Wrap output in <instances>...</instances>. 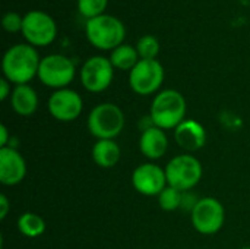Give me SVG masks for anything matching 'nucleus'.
Segmentation results:
<instances>
[{"label":"nucleus","instance_id":"15","mask_svg":"<svg viewBox=\"0 0 250 249\" xmlns=\"http://www.w3.org/2000/svg\"><path fill=\"white\" fill-rule=\"evenodd\" d=\"M139 148L141 153L149 160L161 158L168 148V138L164 129L157 128L154 125L145 128L139 138Z\"/></svg>","mask_w":250,"mask_h":249},{"label":"nucleus","instance_id":"10","mask_svg":"<svg viewBox=\"0 0 250 249\" xmlns=\"http://www.w3.org/2000/svg\"><path fill=\"white\" fill-rule=\"evenodd\" d=\"M82 87L89 92H103L105 91L114 76V68L110 59L104 56H92L81 68L79 72Z\"/></svg>","mask_w":250,"mask_h":249},{"label":"nucleus","instance_id":"25","mask_svg":"<svg viewBox=\"0 0 250 249\" xmlns=\"http://www.w3.org/2000/svg\"><path fill=\"white\" fill-rule=\"evenodd\" d=\"M12 91H13L12 84L3 76V78L0 79V100H1V101H6L7 98H10Z\"/></svg>","mask_w":250,"mask_h":249},{"label":"nucleus","instance_id":"16","mask_svg":"<svg viewBox=\"0 0 250 249\" xmlns=\"http://www.w3.org/2000/svg\"><path fill=\"white\" fill-rule=\"evenodd\" d=\"M10 106L16 114L31 116L38 109V94L28 84L15 85L10 95Z\"/></svg>","mask_w":250,"mask_h":249},{"label":"nucleus","instance_id":"9","mask_svg":"<svg viewBox=\"0 0 250 249\" xmlns=\"http://www.w3.org/2000/svg\"><path fill=\"white\" fill-rule=\"evenodd\" d=\"M190 219L195 230L201 235H215L224 226L226 210L217 198L205 197L198 201Z\"/></svg>","mask_w":250,"mask_h":249},{"label":"nucleus","instance_id":"19","mask_svg":"<svg viewBox=\"0 0 250 249\" xmlns=\"http://www.w3.org/2000/svg\"><path fill=\"white\" fill-rule=\"evenodd\" d=\"M18 230L26 238H38L45 232V222L35 213H23L18 219Z\"/></svg>","mask_w":250,"mask_h":249},{"label":"nucleus","instance_id":"6","mask_svg":"<svg viewBox=\"0 0 250 249\" xmlns=\"http://www.w3.org/2000/svg\"><path fill=\"white\" fill-rule=\"evenodd\" d=\"M21 34L25 41L35 48L47 47L57 37V23L51 15L42 10H29L23 15Z\"/></svg>","mask_w":250,"mask_h":249},{"label":"nucleus","instance_id":"27","mask_svg":"<svg viewBox=\"0 0 250 249\" xmlns=\"http://www.w3.org/2000/svg\"><path fill=\"white\" fill-rule=\"evenodd\" d=\"M9 131L6 128V125H0V148L3 147H9Z\"/></svg>","mask_w":250,"mask_h":249},{"label":"nucleus","instance_id":"5","mask_svg":"<svg viewBox=\"0 0 250 249\" xmlns=\"http://www.w3.org/2000/svg\"><path fill=\"white\" fill-rule=\"evenodd\" d=\"M167 183L180 192H188L195 188L202 179V164L190 154H180L173 157L166 166Z\"/></svg>","mask_w":250,"mask_h":249},{"label":"nucleus","instance_id":"21","mask_svg":"<svg viewBox=\"0 0 250 249\" xmlns=\"http://www.w3.org/2000/svg\"><path fill=\"white\" fill-rule=\"evenodd\" d=\"M182 197H183V192H180L179 189L166 186V189H163V192L158 195L160 208L164 211L179 210L182 207Z\"/></svg>","mask_w":250,"mask_h":249},{"label":"nucleus","instance_id":"7","mask_svg":"<svg viewBox=\"0 0 250 249\" xmlns=\"http://www.w3.org/2000/svg\"><path fill=\"white\" fill-rule=\"evenodd\" d=\"M76 68L75 63L63 54H48L41 59L37 78L42 85L62 90L75 79Z\"/></svg>","mask_w":250,"mask_h":249},{"label":"nucleus","instance_id":"11","mask_svg":"<svg viewBox=\"0 0 250 249\" xmlns=\"http://www.w3.org/2000/svg\"><path fill=\"white\" fill-rule=\"evenodd\" d=\"M83 109L82 97L70 88L56 90L48 98V112L59 122L76 120Z\"/></svg>","mask_w":250,"mask_h":249},{"label":"nucleus","instance_id":"23","mask_svg":"<svg viewBox=\"0 0 250 249\" xmlns=\"http://www.w3.org/2000/svg\"><path fill=\"white\" fill-rule=\"evenodd\" d=\"M22 23H23V16L19 15L18 12H7L1 18V25L4 31L7 32H21L22 31Z\"/></svg>","mask_w":250,"mask_h":249},{"label":"nucleus","instance_id":"4","mask_svg":"<svg viewBox=\"0 0 250 249\" xmlns=\"http://www.w3.org/2000/svg\"><path fill=\"white\" fill-rule=\"evenodd\" d=\"M86 125L97 139H114L125 128V113L114 103H101L89 112Z\"/></svg>","mask_w":250,"mask_h":249},{"label":"nucleus","instance_id":"20","mask_svg":"<svg viewBox=\"0 0 250 249\" xmlns=\"http://www.w3.org/2000/svg\"><path fill=\"white\" fill-rule=\"evenodd\" d=\"M135 47L138 50L139 57L145 59V60L157 59V56L160 53V41L154 35H144V37H141Z\"/></svg>","mask_w":250,"mask_h":249},{"label":"nucleus","instance_id":"26","mask_svg":"<svg viewBox=\"0 0 250 249\" xmlns=\"http://www.w3.org/2000/svg\"><path fill=\"white\" fill-rule=\"evenodd\" d=\"M9 208H10V203L7 200V197L4 194L0 195V220H4L7 213H9Z\"/></svg>","mask_w":250,"mask_h":249},{"label":"nucleus","instance_id":"24","mask_svg":"<svg viewBox=\"0 0 250 249\" xmlns=\"http://www.w3.org/2000/svg\"><path fill=\"white\" fill-rule=\"evenodd\" d=\"M201 198H196L193 194H190L189 191L188 192H183V197H182V210H188L189 213H192L193 211V208L196 207V204H198V201H199Z\"/></svg>","mask_w":250,"mask_h":249},{"label":"nucleus","instance_id":"2","mask_svg":"<svg viewBox=\"0 0 250 249\" xmlns=\"http://www.w3.org/2000/svg\"><path fill=\"white\" fill-rule=\"evenodd\" d=\"M85 35L92 47L103 51H113L123 44L126 26L117 16L104 13L86 21Z\"/></svg>","mask_w":250,"mask_h":249},{"label":"nucleus","instance_id":"18","mask_svg":"<svg viewBox=\"0 0 250 249\" xmlns=\"http://www.w3.org/2000/svg\"><path fill=\"white\" fill-rule=\"evenodd\" d=\"M110 62L113 65L114 69H119V70H132L138 62L141 60L139 54H138V50L136 47L133 45H129V44H122L119 45L117 48H114L110 54Z\"/></svg>","mask_w":250,"mask_h":249},{"label":"nucleus","instance_id":"17","mask_svg":"<svg viewBox=\"0 0 250 249\" xmlns=\"http://www.w3.org/2000/svg\"><path fill=\"white\" fill-rule=\"evenodd\" d=\"M122 151L114 139H97L92 147V160L103 169L114 167L120 160Z\"/></svg>","mask_w":250,"mask_h":249},{"label":"nucleus","instance_id":"13","mask_svg":"<svg viewBox=\"0 0 250 249\" xmlns=\"http://www.w3.org/2000/svg\"><path fill=\"white\" fill-rule=\"evenodd\" d=\"M26 176V161L13 147L0 148V182L4 186H15Z\"/></svg>","mask_w":250,"mask_h":249},{"label":"nucleus","instance_id":"22","mask_svg":"<svg viewBox=\"0 0 250 249\" xmlns=\"http://www.w3.org/2000/svg\"><path fill=\"white\" fill-rule=\"evenodd\" d=\"M107 4H108V0H78L76 1L78 12L83 18H86V21L97 18L100 15H104Z\"/></svg>","mask_w":250,"mask_h":249},{"label":"nucleus","instance_id":"14","mask_svg":"<svg viewBox=\"0 0 250 249\" xmlns=\"http://www.w3.org/2000/svg\"><path fill=\"white\" fill-rule=\"evenodd\" d=\"M174 139L183 150L193 153L207 144V131L205 128L193 120V119H185L176 129H174Z\"/></svg>","mask_w":250,"mask_h":249},{"label":"nucleus","instance_id":"3","mask_svg":"<svg viewBox=\"0 0 250 249\" xmlns=\"http://www.w3.org/2000/svg\"><path fill=\"white\" fill-rule=\"evenodd\" d=\"M188 104L182 92L176 90L160 91L151 104L149 117L154 126L167 129H176L186 119Z\"/></svg>","mask_w":250,"mask_h":249},{"label":"nucleus","instance_id":"8","mask_svg":"<svg viewBox=\"0 0 250 249\" xmlns=\"http://www.w3.org/2000/svg\"><path fill=\"white\" fill-rule=\"evenodd\" d=\"M164 68L157 59H141L129 72V85L138 95H151L157 92L164 82Z\"/></svg>","mask_w":250,"mask_h":249},{"label":"nucleus","instance_id":"28","mask_svg":"<svg viewBox=\"0 0 250 249\" xmlns=\"http://www.w3.org/2000/svg\"><path fill=\"white\" fill-rule=\"evenodd\" d=\"M240 249H250V247H245V248H240Z\"/></svg>","mask_w":250,"mask_h":249},{"label":"nucleus","instance_id":"1","mask_svg":"<svg viewBox=\"0 0 250 249\" xmlns=\"http://www.w3.org/2000/svg\"><path fill=\"white\" fill-rule=\"evenodd\" d=\"M41 59L37 48L28 43L9 47L1 59L3 76L15 85H23L38 75Z\"/></svg>","mask_w":250,"mask_h":249},{"label":"nucleus","instance_id":"12","mask_svg":"<svg viewBox=\"0 0 250 249\" xmlns=\"http://www.w3.org/2000/svg\"><path fill=\"white\" fill-rule=\"evenodd\" d=\"M132 185L145 197H158L168 186L166 170L154 163H144L133 170Z\"/></svg>","mask_w":250,"mask_h":249}]
</instances>
